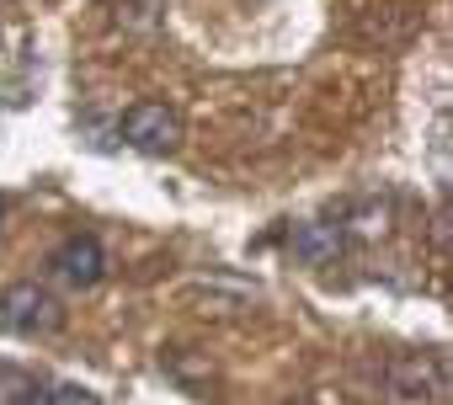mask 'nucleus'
<instances>
[{
	"label": "nucleus",
	"instance_id": "obj_2",
	"mask_svg": "<svg viewBox=\"0 0 453 405\" xmlns=\"http://www.w3.org/2000/svg\"><path fill=\"white\" fill-rule=\"evenodd\" d=\"M181 139H187L181 112L165 107V102H134L123 112V144L139 149V155H176Z\"/></svg>",
	"mask_w": 453,
	"mask_h": 405
},
{
	"label": "nucleus",
	"instance_id": "obj_10",
	"mask_svg": "<svg viewBox=\"0 0 453 405\" xmlns=\"http://www.w3.org/2000/svg\"><path fill=\"white\" fill-rule=\"evenodd\" d=\"M0 225H6V202H0Z\"/></svg>",
	"mask_w": 453,
	"mask_h": 405
},
{
	"label": "nucleus",
	"instance_id": "obj_8",
	"mask_svg": "<svg viewBox=\"0 0 453 405\" xmlns=\"http://www.w3.org/2000/svg\"><path fill=\"white\" fill-rule=\"evenodd\" d=\"M384 230H389V209H363L357 225H352V235H363V241H373V235H384Z\"/></svg>",
	"mask_w": 453,
	"mask_h": 405
},
{
	"label": "nucleus",
	"instance_id": "obj_1",
	"mask_svg": "<svg viewBox=\"0 0 453 405\" xmlns=\"http://www.w3.org/2000/svg\"><path fill=\"white\" fill-rule=\"evenodd\" d=\"M0 325L17 336H54L65 325V309L43 283H12L0 294Z\"/></svg>",
	"mask_w": 453,
	"mask_h": 405
},
{
	"label": "nucleus",
	"instance_id": "obj_7",
	"mask_svg": "<svg viewBox=\"0 0 453 405\" xmlns=\"http://www.w3.org/2000/svg\"><path fill=\"white\" fill-rule=\"evenodd\" d=\"M49 405H102V394L91 384H54L49 389Z\"/></svg>",
	"mask_w": 453,
	"mask_h": 405
},
{
	"label": "nucleus",
	"instance_id": "obj_4",
	"mask_svg": "<svg viewBox=\"0 0 453 405\" xmlns=\"http://www.w3.org/2000/svg\"><path fill=\"white\" fill-rule=\"evenodd\" d=\"M49 267H54L70 288H96V283L107 278V251H102L96 235H70V241L54 251Z\"/></svg>",
	"mask_w": 453,
	"mask_h": 405
},
{
	"label": "nucleus",
	"instance_id": "obj_3",
	"mask_svg": "<svg viewBox=\"0 0 453 405\" xmlns=\"http://www.w3.org/2000/svg\"><path fill=\"white\" fill-rule=\"evenodd\" d=\"M389 394L405 405H432L442 400V363L426 352H400L389 357Z\"/></svg>",
	"mask_w": 453,
	"mask_h": 405
},
{
	"label": "nucleus",
	"instance_id": "obj_6",
	"mask_svg": "<svg viewBox=\"0 0 453 405\" xmlns=\"http://www.w3.org/2000/svg\"><path fill=\"white\" fill-rule=\"evenodd\" d=\"M0 405H49V389L38 373H27L17 363H0Z\"/></svg>",
	"mask_w": 453,
	"mask_h": 405
},
{
	"label": "nucleus",
	"instance_id": "obj_5",
	"mask_svg": "<svg viewBox=\"0 0 453 405\" xmlns=\"http://www.w3.org/2000/svg\"><path fill=\"white\" fill-rule=\"evenodd\" d=\"M288 246H294V256H299L304 267H331V262L342 256V246H347V225H326V219L294 225Z\"/></svg>",
	"mask_w": 453,
	"mask_h": 405
},
{
	"label": "nucleus",
	"instance_id": "obj_9",
	"mask_svg": "<svg viewBox=\"0 0 453 405\" xmlns=\"http://www.w3.org/2000/svg\"><path fill=\"white\" fill-rule=\"evenodd\" d=\"M288 405H315V400H310V394H299V400H288Z\"/></svg>",
	"mask_w": 453,
	"mask_h": 405
}]
</instances>
